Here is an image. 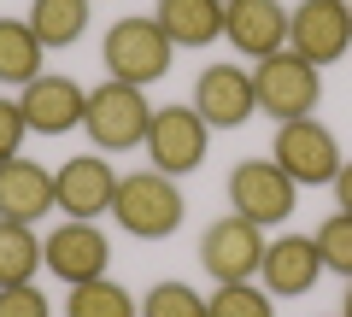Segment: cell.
Here are the masks:
<instances>
[{"instance_id":"6da1fadb","label":"cell","mask_w":352,"mask_h":317,"mask_svg":"<svg viewBox=\"0 0 352 317\" xmlns=\"http://www.w3.org/2000/svg\"><path fill=\"white\" fill-rule=\"evenodd\" d=\"M112 217H118V229H124V235H135V241H164V235H176V229H182L188 200H182L176 177H164V171L147 165V171L118 177Z\"/></svg>"},{"instance_id":"7a4b0ae2","label":"cell","mask_w":352,"mask_h":317,"mask_svg":"<svg viewBox=\"0 0 352 317\" xmlns=\"http://www.w3.org/2000/svg\"><path fill=\"white\" fill-rule=\"evenodd\" d=\"M153 112H159V106H147V94H141L135 83L106 76L100 89H88L82 129H88V141H94L100 153H129V147H147Z\"/></svg>"},{"instance_id":"3957f363","label":"cell","mask_w":352,"mask_h":317,"mask_svg":"<svg viewBox=\"0 0 352 317\" xmlns=\"http://www.w3.org/2000/svg\"><path fill=\"white\" fill-rule=\"evenodd\" d=\"M252 100H258L264 118H276V124L311 118L317 100H323V71L305 65L294 47H282L270 59H258V71H252Z\"/></svg>"},{"instance_id":"277c9868","label":"cell","mask_w":352,"mask_h":317,"mask_svg":"<svg viewBox=\"0 0 352 317\" xmlns=\"http://www.w3.org/2000/svg\"><path fill=\"white\" fill-rule=\"evenodd\" d=\"M100 59H106V76L147 89V83H159V76L170 71L176 47L159 30V18H118V24L106 30V41H100Z\"/></svg>"},{"instance_id":"5b68a950","label":"cell","mask_w":352,"mask_h":317,"mask_svg":"<svg viewBox=\"0 0 352 317\" xmlns=\"http://www.w3.org/2000/svg\"><path fill=\"white\" fill-rule=\"evenodd\" d=\"M270 159L294 177V188H329L340 177V141L329 124L317 118H294V124H276V141H270Z\"/></svg>"},{"instance_id":"8992f818","label":"cell","mask_w":352,"mask_h":317,"mask_svg":"<svg viewBox=\"0 0 352 317\" xmlns=\"http://www.w3.org/2000/svg\"><path fill=\"white\" fill-rule=\"evenodd\" d=\"M294 177L276 165V159H241L235 171H229V206H235L247 223H258V229H276V223H288V212H294Z\"/></svg>"},{"instance_id":"52a82bcc","label":"cell","mask_w":352,"mask_h":317,"mask_svg":"<svg viewBox=\"0 0 352 317\" xmlns=\"http://www.w3.org/2000/svg\"><path fill=\"white\" fill-rule=\"evenodd\" d=\"M264 247H270V241H264V229L247 223L241 212H229V217H217V223H206L200 265H206L212 282H252L258 265H264Z\"/></svg>"},{"instance_id":"ba28073f","label":"cell","mask_w":352,"mask_h":317,"mask_svg":"<svg viewBox=\"0 0 352 317\" xmlns=\"http://www.w3.org/2000/svg\"><path fill=\"white\" fill-rule=\"evenodd\" d=\"M288 47L305 65H335L352 47V6L346 0H300L288 12Z\"/></svg>"},{"instance_id":"9c48e42d","label":"cell","mask_w":352,"mask_h":317,"mask_svg":"<svg viewBox=\"0 0 352 317\" xmlns=\"http://www.w3.org/2000/svg\"><path fill=\"white\" fill-rule=\"evenodd\" d=\"M206 135H212V124H206L194 106H159V112H153V129H147L153 171H164V177H188V171L206 159Z\"/></svg>"},{"instance_id":"30bf717a","label":"cell","mask_w":352,"mask_h":317,"mask_svg":"<svg viewBox=\"0 0 352 317\" xmlns=\"http://www.w3.org/2000/svg\"><path fill=\"white\" fill-rule=\"evenodd\" d=\"M41 259H47V270L59 282H71V288H76V282L106 276V265H112V241H106L100 223H88V217H65L47 241H41Z\"/></svg>"},{"instance_id":"8fae6325","label":"cell","mask_w":352,"mask_h":317,"mask_svg":"<svg viewBox=\"0 0 352 317\" xmlns=\"http://www.w3.org/2000/svg\"><path fill=\"white\" fill-rule=\"evenodd\" d=\"M112 194H118V171L100 153H76V159H65L53 171V200H59L65 217H88L94 223L100 212H112Z\"/></svg>"},{"instance_id":"7c38bea8","label":"cell","mask_w":352,"mask_h":317,"mask_svg":"<svg viewBox=\"0 0 352 317\" xmlns=\"http://www.w3.org/2000/svg\"><path fill=\"white\" fill-rule=\"evenodd\" d=\"M223 36L241 59H270V53L288 47V6L282 0H229Z\"/></svg>"},{"instance_id":"4fadbf2b","label":"cell","mask_w":352,"mask_h":317,"mask_svg":"<svg viewBox=\"0 0 352 317\" xmlns=\"http://www.w3.org/2000/svg\"><path fill=\"white\" fill-rule=\"evenodd\" d=\"M194 112L212 129H241L258 100H252V71L247 65H206L200 83H194Z\"/></svg>"},{"instance_id":"5bb4252c","label":"cell","mask_w":352,"mask_h":317,"mask_svg":"<svg viewBox=\"0 0 352 317\" xmlns=\"http://www.w3.org/2000/svg\"><path fill=\"white\" fill-rule=\"evenodd\" d=\"M317 276H323V253H317L311 235H276L264 247V265H258V282L270 300H294V294H311Z\"/></svg>"},{"instance_id":"9a60e30c","label":"cell","mask_w":352,"mask_h":317,"mask_svg":"<svg viewBox=\"0 0 352 317\" xmlns=\"http://www.w3.org/2000/svg\"><path fill=\"white\" fill-rule=\"evenodd\" d=\"M24 124L36 129V135H65L71 124H82L88 112V89L82 83H71V76H53L41 71L36 83H24Z\"/></svg>"},{"instance_id":"2e32d148","label":"cell","mask_w":352,"mask_h":317,"mask_svg":"<svg viewBox=\"0 0 352 317\" xmlns=\"http://www.w3.org/2000/svg\"><path fill=\"white\" fill-rule=\"evenodd\" d=\"M53 171L36 159H6L0 165V217L6 223H36L53 212Z\"/></svg>"},{"instance_id":"e0dca14e","label":"cell","mask_w":352,"mask_h":317,"mask_svg":"<svg viewBox=\"0 0 352 317\" xmlns=\"http://www.w3.org/2000/svg\"><path fill=\"white\" fill-rule=\"evenodd\" d=\"M159 30L170 47H212L223 36V0H159Z\"/></svg>"},{"instance_id":"ac0fdd59","label":"cell","mask_w":352,"mask_h":317,"mask_svg":"<svg viewBox=\"0 0 352 317\" xmlns=\"http://www.w3.org/2000/svg\"><path fill=\"white\" fill-rule=\"evenodd\" d=\"M41 59H47V47L30 30V18H0V83H12V89L36 83Z\"/></svg>"},{"instance_id":"d6986e66","label":"cell","mask_w":352,"mask_h":317,"mask_svg":"<svg viewBox=\"0 0 352 317\" xmlns=\"http://www.w3.org/2000/svg\"><path fill=\"white\" fill-rule=\"evenodd\" d=\"M88 0H30V30L41 36V47H71L88 30Z\"/></svg>"},{"instance_id":"ffe728a7","label":"cell","mask_w":352,"mask_h":317,"mask_svg":"<svg viewBox=\"0 0 352 317\" xmlns=\"http://www.w3.org/2000/svg\"><path fill=\"white\" fill-rule=\"evenodd\" d=\"M47 265L36 241V223H6L0 217V288H18V282H36V270Z\"/></svg>"},{"instance_id":"44dd1931","label":"cell","mask_w":352,"mask_h":317,"mask_svg":"<svg viewBox=\"0 0 352 317\" xmlns=\"http://www.w3.org/2000/svg\"><path fill=\"white\" fill-rule=\"evenodd\" d=\"M65 317H135V300H129L124 282L94 276V282H76V288H71Z\"/></svg>"},{"instance_id":"7402d4cb","label":"cell","mask_w":352,"mask_h":317,"mask_svg":"<svg viewBox=\"0 0 352 317\" xmlns=\"http://www.w3.org/2000/svg\"><path fill=\"white\" fill-rule=\"evenodd\" d=\"M206 311L212 317H276V300L264 294V282H217Z\"/></svg>"},{"instance_id":"603a6c76","label":"cell","mask_w":352,"mask_h":317,"mask_svg":"<svg viewBox=\"0 0 352 317\" xmlns=\"http://www.w3.org/2000/svg\"><path fill=\"white\" fill-rule=\"evenodd\" d=\"M317 253H323V270H335V276L352 282V212H335L317 223Z\"/></svg>"},{"instance_id":"cb8c5ba5","label":"cell","mask_w":352,"mask_h":317,"mask_svg":"<svg viewBox=\"0 0 352 317\" xmlns=\"http://www.w3.org/2000/svg\"><path fill=\"white\" fill-rule=\"evenodd\" d=\"M141 317H212L206 294H194L188 282H153V294L141 300Z\"/></svg>"},{"instance_id":"d4e9b609","label":"cell","mask_w":352,"mask_h":317,"mask_svg":"<svg viewBox=\"0 0 352 317\" xmlns=\"http://www.w3.org/2000/svg\"><path fill=\"white\" fill-rule=\"evenodd\" d=\"M0 317H53V305L36 282H18V288H0Z\"/></svg>"},{"instance_id":"484cf974","label":"cell","mask_w":352,"mask_h":317,"mask_svg":"<svg viewBox=\"0 0 352 317\" xmlns=\"http://www.w3.org/2000/svg\"><path fill=\"white\" fill-rule=\"evenodd\" d=\"M24 106L18 100H6V94H0V165H6V159H18V147H24Z\"/></svg>"},{"instance_id":"4316f807","label":"cell","mask_w":352,"mask_h":317,"mask_svg":"<svg viewBox=\"0 0 352 317\" xmlns=\"http://www.w3.org/2000/svg\"><path fill=\"white\" fill-rule=\"evenodd\" d=\"M329 188H335V206H340V212H352V159L340 165V177L329 182Z\"/></svg>"},{"instance_id":"83f0119b","label":"cell","mask_w":352,"mask_h":317,"mask_svg":"<svg viewBox=\"0 0 352 317\" xmlns=\"http://www.w3.org/2000/svg\"><path fill=\"white\" fill-rule=\"evenodd\" d=\"M340 317H352V282H346V300H340Z\"/></svg>"},{"instance_id":"f1b7e54d","label":"cell","mask_w":352,"mask_h":317,"mask_svg":"<svg viewBox=\"0 0 352 317\" xmlns=\"http://www.w3.org/2000/svg\"><path fill=\"white\" fill-rule=\"evenodd\" d=\"M346 6H352V0H346Z\"/></svg>"},{"instance_id":"f546056e","label":"cell","mask_w":352,"mask_h":317,"mask_svg":"<svg viewBox=\"0 0 352 317\" xmlns=\"http://www.w3.org/2000/svg\"><path fill=\"white\" fill-rule=\"evenodd\" d=\"M223 6H229V0H223Z\"/></svg>"}]
</instances>
